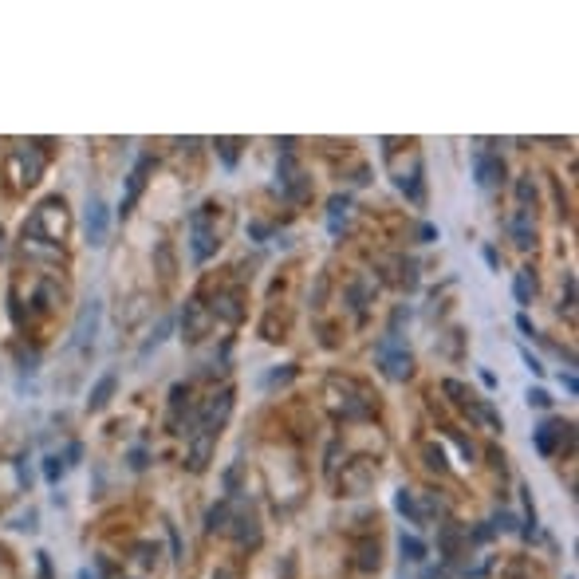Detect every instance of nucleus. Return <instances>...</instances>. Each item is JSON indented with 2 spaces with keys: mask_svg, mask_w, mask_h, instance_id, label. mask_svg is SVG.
Segmentation results:
<instances>
[{
  "mask_svg": "<svg viewBox=\"0 0 579 579\" xmlns=\"http://www.w3.org/2000/svg\"><path fill=\"white\" fill-rule=\"evenodd\" d=\"M465 532H461L457 528V524H453V520H445V524H442V528H437V544H442V560H457V556H461V544H465Z\"/></svg>",
  "mask_w": 579,
  "mask_h": 579,
  "instance_id": "nucleus-13",
  "label": "nucleus"
},
{
  "mask_svg": "<svg viewBox=\"0 0 579 579\" xmlns=\"http://www.w3.org/2000/svg\"><path fill=\"white\" fill-rule=\"evenodd\" d=\"M79 579H91V575H87V571H83V575H79Z\"/></svg>",
  "mask_w": 579,
  "mask_h": 579,
  "instance_id": "nucleus-38",
  "label": "nucleus"
},
{
  "mask_svg": "<svg viewBox=\"0 0 579 579\" xmlns=\"http://www.w3.org/2000/svg\"><path fill=\"white\" fill-rule=\"evenodd\" d=\"M146 170H150V158H138L134 174H130V189H127V201H122V213H130V205L138 201V193H142L146 186Z\"/></svg>",
  "mask_w": 579,
  "mask_h": 579,
  "instance_id": "nucleus-16",
  "label": "nucleus"
},
{
  "mask_svg": "<svg viewBox=\"0 0 579 579\" xmlns=\"http://www.w3.org/2000/svg\"><path fill=\"white\" fill-rule=\"evenodd\" d=\"M347 296H351V307H355V312L363 315L366 296H371V284H366V280H355V284H351V292H347Z\"/></svg>",
  "mask_w": 579,
  "mask_h": 579,
  "instance_id": "nucleus-21",
  "label": "nucleus"
},
{
  "mask_svg": "<svg viewBox=\"0 0 579 579\" xmlns=\"http://www.w3.org/2000/svg\"><path fill=\"white\" fill-rule=\"evenodd\" d=\"M375 363L391 383H402V378H410V371H414V358H410V351H406L398 331H386L383 339L375 343Z\"/></svg>",
  "mask_w": 579,
  "mask_h": 579,
  "instance_id": "nucleus-3",
  "label": "nucleus"
},
{
  "mask_svg": "<svg viewBox=\"0 0 579 579\" xmlns=\"http://www.w3.org/2000/svg\"><path fill=\"white\" fill-rule=\"evenodd\" d=\"M394 509H398L402 516L410 520V524H422V512H418V493H414V489H398V496H394Z\"/></svg>",
  "mask_w": 579,
  "mask_h": 579,
  "instance_id": "nucleus-17",
  "label": "nucleus"
},
{
  "mask_svg": "<svg viewBox=\"0 0 579 579\" xmlns=\"http://www.w3.org/2000/svg\"><path fill=\"white\" fill-rule=\"evenodd\" d=\"M40 579H51V563H48V556L40 552Z\"/></svg>",
  "mask_w": 579,
  "mask_h": 579,
  "instance_id": "nucleus-35",
  "label": "nucleus"
},
{
  "mask_svg": "<svg viewBox=\"0 0 579 579\" xmlns=\"http://www.w3.org/2000/svg\"><path fill=\"white\" fill-rule=\"evenodd\" d=\"M331 410L343 418V422H363V418L375 414V394L366 391V386H358L355 378H331Z\"/></svg>",
  "mask_w": 579,
  "mask_h": 579,
  "instance_id": "nucleus-1",
  "label": "nucleus"
},
{
  "mask_svg": "<svg viewBox=\"0 0 579 579\" xmlns=\"http://www.w3.org/2000/svg\"><path fill=\"white\" fill-rule=\"evenodd\" d=\"M43 473H48V481H60V473H63L60 457H48V469H43Z\"/></svg>",
  "mask_w": 579,
  "mask_h": 579,
  "instance_id": "nucleus-30",
  "label": "nucleus"
},
{
  "mask_svg": "<svg viewBox=\"0 0 579 579\" xmlns=\"http://www.w3.org/2000/svg\"><path fill=\"white\" fill-rule=\"evenodd\" d=\"M560 383H563V391H568V394L579 391V383H575V375H571V371H568V375H560Z\"/></svg>",
  "mask_w": 579,
  "mask_h": 579,
  "instance_id": "nucleus-33",
  "label": "nucleus"
},
{
  "mask_svg": "<svg viewBox=\"0 0 579 579\" xmlns=\"http://www.w3.org/2000/svg\"><path fill=\"white\" fill-rule=\"evenodd\" d=\"M422 453H426V465H430V469H437V473L445 469V457H442V450H437V445H426Z\"/></svg>",
  "mask_w": 579,
  "mask_h": 579,
  "instance_id": "nucleus-26",
  "label": "nucleus"
},
{
  "mask_svg": "<svg viewBox=\"0 0 579 579\" xmlns=\"http://www.w3.org/2000/svg\"><path fill=\"white\" fill-rule=\"evenodd\" d=\"M516 197L524 201V209H528V201H536V186H532V178H520L516 181Z\"/></svg>",
  "mask_w": 579,
  "mask_h": 579,
  "instance_id": "nucleus-25",
  "label": "nucleus"
},
{
  "mask_svg": "<svg viewBox=\"0 0 579 579\" xmlns=\"http://www.w3.org/2000/svg\"><path fill=\"white\" fill-rule=\"evenodd\" d=\"M485 265H489V268H496V265H501V256H496V248H485Z\"/></svg>",
  "mask_w": 579,
  "mask_h": 579,
  "instance_id": "nucleus-36",
  "label": "nucleus"
},
{
  "mask_svg": "<svg viewBox=\"0 0 579 579\" xmlns=\"http://www.w3.org/2000/svg\"><path fill=\"white\" fill-rule=\"evenodd\" d=\"M532 442H536V450L544 453V457H552L563 442H568V445L575 442V434H571V426H568V422H560V418H544V422L532 430Z\"/></svg>",
  "mask_w": 579,
  "mask_h": 579,
  "instance_id": "nucleus-5",
  "label": "nucleus"
},
{
  "mask_svg": "<svg viewBox=\"0 0 579 579\" xmlns=\"http://www.w3.org/2000/svg\"><path fill=\"white\" fill-rule=\"evenodd\" d=\"M355 552H358V568H363V571H375L378 568V544H371V540H363V544H358L355 548Z\"/></svg>",
  "mask_w": 579,
  "mask_h": 579,
  "instance_id": "nucleus-20",
  "label": "nucleus"
},
{
  "mask_svg": "<svg viewBox=\"0 0 579 579\" xmlns=\"http://www.w3.org/2000/svg\"><path fill=\"white\" fill-rule=\"evenodd\" d=\"M418 237L430 245V240H437V229H434V225H422V229H418Z\"/></svg>",
  "mask_w": 579,
  "mask_h": 579,
  "instance_id": "nucleus-34",
  "label": "nucleus"
},
{
  "mask_svg": "<svg viewBox=\"0 0 579 579\" xmlns=\"http://www.w3.org/2000/svg\"><path fill=\"white\" fill-rule=\"evenodd\" d=\"M375 473H378V465H375L371 457L347 461V465H343V477H339V493H347V496L366 493V489L375 485Z\"/></svg>",
  "mask_w": 579,
  "mask_h": 579,
  "instance_id": "nucleus-4",
  "label": "nucleus"
},
{
  "mask_svg": "<svg viewBox=\"0 0 579 579\" xmlns=\"http://www.w3.org/2000/svg\"><path fill=\"white\" fill-rule=\"evenodd\" d=\"M532 292H536V276H532V268H520L516 280H512V296H516L520 307L532 304Z\"/></svg>",
  "mask_w": 579,
  "mask_h": 579,
  "instance_id": "nucleus-15",
  "label": "nucleus"
},
{
  "mask_svg": "<svg viewBox=\"0 0 579 579\" xmlns=\"http://www.w3.org/2000/svg\"><path fill=\"white\" fill-rule=\"evenodd\" d=\"M213 445H217V434H209V430H193V442H189V469H193V473H201V469L209 465Z\"/></svg>",
  "mask_w": 579,
  "mask_h": 579,
  "instance_id": "nucleus-11",
  "label": "nucleus"
},
{
  "mask_svg": "<svg viewBox=\"0 0 579 579\" xmlns=\"http://www.w3.org/2000/svg\"><path fill=\"white\" fill-rule=\"evenodd\" d=\"M213 579H237V575H233V571H217Z\"/></svg>",
  "mask_w": 579,
  "mask_h": 579,
  "instance_id": "nucleus-37",
  "label": "nucleus"
},
{
  "mask_svg": "<svg viewBox=\"0 0 579 579\" xmlns=\"http://www.w3.org/2000/svg\"><path fill=\"white\" fill-rule=\"evenodd\" d=\"M473 178H477L481 189L504 181V158H501V154H489V150H477V154H473Z\"/></svg>",
  "mask_w": 579,
  "mask_h": 579,
  "instance_id": "nucleus-7",
  "label": "nucleus"
},
{
  "mask_svg": "<svg viewBox=\"0 0 579 579\" xmlns=\"http://www.w3.org/2000/svg\"><path fill=\"white\" fill-rule=\"evenodd\" d=\"M217 154H221V162L229 166H237V142H233V138H217Z\"/></svg>",
  "mask_w": 579,
  "mask_h": 579,
  "instance_id": "nucleus-23",
  "label": "nucleus"
},
{
  "mask_svg": "<svg viewBox=\"0 0 579 579\" xmlns=\"http://www.w3.org/2000/svg\"><path fill=\"white\" fill-rule=\"evenodd\" d=\"M115 383H119V378H115V371H111V375H102L99 383H95V391H91V398H87V406H91V410H102V406H107V402H111V394H115Z\"/></svg>",
  "mask_w": 579,
  "mask_h": 579,
  "instance_id": "nucleus-18",
  "label": "nucleus"
},
{
  "mask_svg": "<svg viewBox=\"0 0 579 579\" xmlns=\"http://www.w3.org/2000/svg\"><path fill=\"white\" fill-rule=\"evenodd\" d=\"M288 378H296V366H292V363L284 366V371H272V375H268L265 383H268V386H276V383H288Z\"/></svg>",
  "mask_w": 579,
  "mask_h": 579,
  "instance_id": "nucleus-27",
  "label": "nucleus"
},
{
  "mask_svg": "<svg viewBox=\"0 0 579 579\" xmlns=\"http://www.w3.org/2000/svg\"><path fill=\"white\" fill-rule=\"evenodd\" d=\"M209 327H213V312H209V304H201V299H186V312H181V331H186L189 343L205 339L209 335Z\"/></svg>",
  "mask_w": 579,
  "mask_h": 579,
  "instance_id": "nucleus-6",
  "label": "nucleus"
},
{
  "mask_svg": "<svg viewBox=\"0 0 579 579\" xmlns=\"http://www.w3.org/2000/svg\"><path fill=\"white\" fill-rule=\"evenodd\" d=\"M398 548H402V556H406L410 563H422L430 556V548H426V540H418V536H406L402 532V540H398Z\"/></svg>",
  "mask_w": 579,
  "mask_h": 579,
  "instance_id": "nucleus-19",
  "label": "nucleus"
},
{
  "mask_svg": "<svg viewBox=\"0 0 579 579\" xmlns=\"http://www.w3.org/2000/svg\"><path fill=\"white\" fill-rule=\"evenodd\" d=\"M229 532H233V540H237L240 548L260 544V520H256L253 512H237V516L229 520Z\"/></svg>",
  "mask_w": 579,
  "mask_h": 579,
  "instance_id": "nucleus-10",
  "label": "nucleus"
},
{
  "mask_svg": "<svg viewBox=\"0 0 579 579\" xmlns=\"http://www.w3.org/2000/svg\"><path fill=\"white\" fill-rule=\"evenodd\" d=\"M327 209H331V233H339V213L347 217V209H351V197L343 193V197H331V205H327Z\"/></svg>",
  "mask_w": 579,
  "mask_h": 579,
  "instance_id": "nucleus-22",
  "label": "nucleus"
},
{
  "mask_svg": "<svg viewBox=\"0 0 579 579\" xmlns=\"http://www.w3.org/2000/svg\"><path fill=\"white\" fill-rule=\"evenodd\" d=\"M516 327H520V331H524V335H528V339H532V335H536V327H532V319H528V315H524V312L516 315Z\"/></svg>",
  "mask_w": 579,
  "mask_h": 579,
  "instance_id": "nucleus-31",
  "label": "nucleus"
},
{
  "mask_svg": "<svg viewBox=\"0 0 579 579\" xmlns=\"http://www.w3.org/2000/svg\"><path fill=\"white\" fill-rule=\"evenodd\" d=\"M520 358H524V366H528V371H532V375H544V366H540V358L536 355H532V351H520Z\"/></svg>",
  "mask_w": 579,
  "mask_h": 579,
  "instance_id": "nucleus-28",
  "label": "nucleus"
},
{
  "mask_svg": "<svg viewBox=\"0 0 579 579\" xmlns=\"http://www.w3.org/2000/svg\"><path fill=\"white\" fill-rule=\"evenodd\" d=\"M268 233H272V229H268L265 221H253V225H248V237H253V240H265Z\"/></svg>",
  "mask_w": 579,
  "mask_h": 579,
  "instance_id": "nucleus-29",
  "label": "nucleus"
},
{
  "mask_svg": "<svg viewBox=\"0 0 579 579\" xmlns=\"http://www.w3.org/2000/svg\"><path fill=\"white\" fill-rule=\"evenodd\" d=\"M209 312H213V319L221 315V319H229V324H240V319H245V307H240V292H217V299L209 304Z\"/></svg>",
  "mask_w": 579,
  "mask_h": 579,
  "instance_id": "nucleus-12",
  "label": "nucleus"
},
{
  "mask_svg": "<svg viewBox=\"0 0 579 579\" xmlns=\"http://www.w3.org/2000/svg\"><path fill=\"white\" fill-rule=\"evenodd\" d=\"M516 524V516L512 512H496V528H512Z\"/></svg>",
  "mask_w": 579,
  "mask_h": 579,
  "instance_id": "nucleus-32",
  "label": "nucleus"
},
{
  "mask_svg": "<svg viewBox=\"0 0 579 579\" xmlns=\"http://www.w3.org/2000/svg\"><path fill=\"white\" fill-rule=\"evenodd\" d=\"M83 233H87V240H91V245H102V240H107V205H102L99 197H91V201H87Z\"/></svg>",
  "mask_w": 579,
  "mask_h": 579,
  "instance_id": "nucleus-9",
  "label": "nucleus"
},
{
  "mask_svg": "<svg viewBox=\"0 0 579 579\" xmlns=\"http://www.w3.org/2000/svg\"><path fill=\"white\" fill-rule=\"evenodd\" d=\"M509 233H512V245H516V248H532V245H536V217H532V209L520 205L516 213L509 217Z\"/></svg>",
  "mask_w": 579,
  "mask_h": 579,
  "instance_id": "nucleus-8",
  "label": "nucleus"
},
{
  "mask_svg": "<svg viewBox=\"0 0 579 579\" xmlns=\"http://www.w3.org/2000/svg\"><path fill=\"white\" fill-rule=\"evenodd\" d=\"M524 398H528V406H536V410H548V406H552V394H548L544 386H536V391H528V394H524Z\"/></svg>",
  "mask_w": 579,
  "mask_h": 579,
  "instance_id": "nucleus-24",
  "label": "nucleus"
},
{
  "mask_svg": "<svg viewBox=\"0 0 579 579\" xmlns=\"http://www.w3.org/2000/svg\"><path fill=\"white\" fill-rule=\"evenodd\" d=\"M229 520H233V496H221L205 516V532H229Z\"/></svg>",
  "mask_w": 579,
  "mask_h": 579,
  "instance_id": "nucleus-14",
  "label": "nucleus"
},
{
  "mask_svg": "<svg viewBox=\"0 0 579 579\" xmlns=\"http://www.w3.org/2000/svg\"><path fill=\"white\" fill-rule=\"evenodd\" d=\"M189 237H193V260L205 265V260L217 253V245H221V233H217V205L213 201L197 205L193 213H189Z\"/></svg>",
  "mask_w": 579,
  "mask_h": 579,
  "instance_id": "nucleus-2",
  "label": "nucleus"
}]
</instances>
